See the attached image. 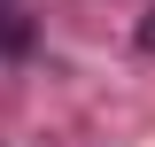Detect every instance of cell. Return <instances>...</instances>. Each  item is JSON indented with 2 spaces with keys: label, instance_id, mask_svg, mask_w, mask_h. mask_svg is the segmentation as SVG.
Wrapping results in <instances>:
<instances>
[{
  "label": "cell",
  "instance_id": "cell-1",
  "mask_svg": "<svg viewBox=\"0 0 155 147\" xmlns=\"http://www.w3.org/2000/svg\"><path fill=\"white\" fill-rule=\"evenodd\" d=\"M140 47H155V16H147V23H140Z\"/></svg>",
  "mask_w": 155,
  "mask_h": 147
}]
</instances>
